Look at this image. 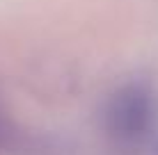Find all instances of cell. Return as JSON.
Here are the masks:
<instances>
[{
  "instance_id": "obj_1",
  "label": "cell",
  "mask_w": 158,
  "mask_h": 155,
  "mask_svg": "<svg viewBox=\"0 0 158 155\" xmlns=\"http://www.w3.org/2000/svg\"><path fill=\"white\" fill-rule=\"evenodd\" d=\"M156 103L154 96L142 84H128L119 89L108 103V128L124 141H138L149 132L154 123Z\"/></svg>"
}]
</instances>
